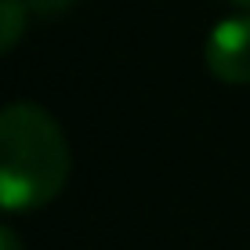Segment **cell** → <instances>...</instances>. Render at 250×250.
<instances>
[{"instance_id":"obj_1","label":"cell","mask_w":250,"mask_h":250,"mask_svg":"<svg viewBox=\"0 0 250 250\" xmlns=\"http://www.w3.org/2000/svg\"><path fill=\"white\" fill-rule=\"evenodd\" d=\"M73 170V149L58 120L37 102L0 109V210L29 214L58 200Z\"/></svg>"},{"instance_id":"obj_2","label":"cell","mask_w":250,"mask_h":250,"mask_svg":"<svg viewBox=\"0 0 250 250\" xmlns=\"http://www.w3.org/2000/svg\"><path fill=\"white\" fill-rule=\"evenodd\" d=\"M203 62L207 73L221 83H232V87L250 83V15L221 19L207 33Z\"/></svg>"},{"instance_id":"obj_5","label":"cell","mask_w":250,"mask_h":250,"mask_svg":"<svg viewBox=\"0 0 250 250\" xmlns=\"http://www.w3.org/2000/svg\"><path fill=\"white\" fill-rule=\"evenodd\" d=\"M0 250H25L22 239H19V232H11L7 225H0Z\"/></svg>"},{"instance_id":"obj_3","label":"cell","mask_w":250,"mask_h":250,"mask_svg":"<svg viewBox=\"0 0 250 250\" xmlns=\"http://www.w3.org/2000/svg\"><path fill=\"white\" fill-rule=\"evenodd\" d=\"M25 25H29V7L22 0H0V55L22 44Z\"/></svg>"},{"instance_id":"obj_6","label":"cell","mask_w":250,"mask_h":250,"mask_svg":"<svg viewBox=\"0 0 250 250\" xmlns=\"http://www.w3.org/2000/svg\"><path fill=\"white\" fill-rule=\"evenodd\" d=\"M232 4H239L243 11H250V0H232Z\"/></svg>"},{"instance_id":"obj_4","label":"cell","mask_w":250,"mask_h":250,"mask_svg":"<svg viewBox=\"0 0 250 250\" xmlns=\"http://www.w3.org/2000/svg\"><path fill=\"white\" fill-rule=\"evenodd\" d=\"M29 11H37V15H62L69 11V7L76 4V0H22Z\"/></svg>"}]
</instances>
